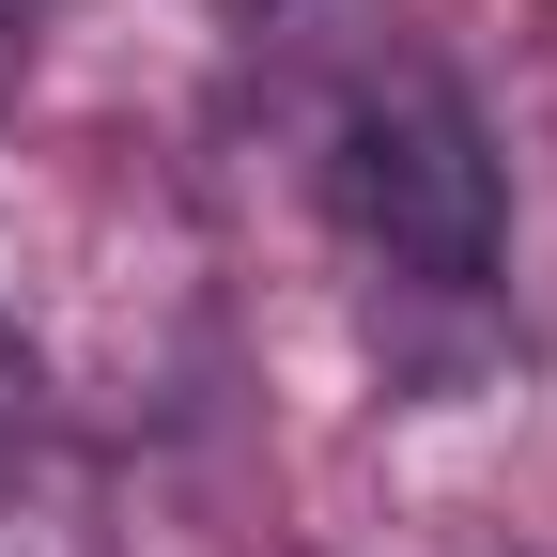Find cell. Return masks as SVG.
Returning a JSON list of instances; mask_svg holds the SVG:
<instances>
[{
  "label": "cell",
  "instance_id": "cell-3",
  "mask_svg": "<svg viewBox=\"0 0 557 557\" xmlns=\"http://www.w3.org/2000/svg\"><path fill=\"white\" fill-rule=\"evenodd\" d=\"M0 557H78V542H62V527H47V511L16 496V480H0Z\"/></svg>",
  "mask_w": 557,
  "mask_h": 557
},
{
  "label": "cell",
  "instance_id": "cell-1",
  "mask_svg": "<svg viewBox=\"0 0 557 557\" xmlns=\"http://www.w3.org/2000/svg\"><path fill=\"white\" fill-rule=\"evenodd\" d=\"M325 218L357 233L387 278H418V295H480L511 248V171L496 139H480L465 78L418 47H372L357 78L325 94Z\"/></svg>",
  "mask_w": 557,
  "mask_h": 557
},
{
  "label": "cell",
  "instance_id": "cell-2",
  "mask_svg": "<svg viewBox=\"0 0 557 557\" xmlns=\"http://www.w3.org/2000/svg\"><path fill=\"white\" fill-rule=\"evenodd\" d=\"M32 449V341H16V310H0V465Z\"/></svg>",
  "mask_w": 557,
  "mask_h": 557
}]
</instances>
